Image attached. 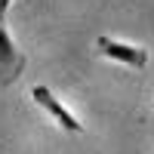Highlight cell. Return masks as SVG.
<instances>
[{"mask_svg":"<svg viewBox=\"0 0 154 154\" xmlns=\"http://www.w3.org/2000/svg\"><path fill=\"white\" fill-rule=\"evenodd\" d=\"M12 0H0V86H12L25 71V53L16 46V40L6 31V12Z\"/></svg>","mask_w":154,"mask_h":154,"instance_id":"1","label":"cell"},{"mask_svg":"<svg viewBox=\"0 0 154 154\" xmlns=\"http://www.w3.org/2000/svg\"><path fill=\"white\" fill-rule=\"evenodd\" d=\"M96 49H99L102 56L120 62V65H130V68H145L148 65V49L145 46H133V43L114 40V37H108V34L96 37Z\"/></svg>","mask_w":154,"mask_h":154,"instance_id":"2","label":"cell"},{"mask_svg":"<svg viewBox=\"0 0 154 154\" xmlns=\"http://www.w3.org/2000/svg\"><path fill=\"white\" fill-rule=\"evenodd\" d=\"M31 99H34L37 105H40V108L49 114V117H53V120L62 126V130H68V133H83V123L77 120L74 114H71V111H68V108L56 99V96H53V89H49V86L37 83V86L31 89Z\"/></svg>","mask_w":154,"mask_h":154,"instance_id":"3","label":"cell"}]
</instances>
